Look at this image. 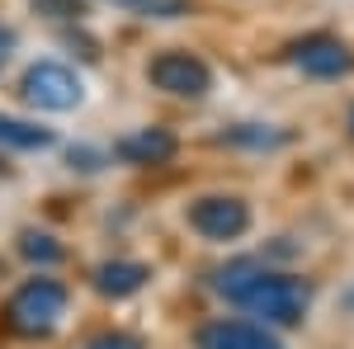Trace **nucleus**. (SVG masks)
<instances>
[{
  "instance_id": "1",
  "label": "nucleus",
  "mask_w": 354,
  "mask_h": 349,
  "mask_svg": "<svg viewBox=\"0 0 354 349\" xmlns=\"http://www.w3.org/2000/svg\"><path fill=\"white\" fill-rule=\"evenodd\" d=\"M218 293L245 307L250 317H265L270 326H298L312 307V288L293 274H270L260 260H236L218 274Z\"/></svg>"
},
{
  "instance_id": "2",
  "label": "nucleus",
  "mask_w": 354,
  "mask_h": 349,
  "mask_svg": "<svg viewBox=\"0 0 354 349\" xmlns=\"http://www.w3.org/2000/svg\"><path fill=\"white\" fill-rule=\"evenodd\" d=\"M66 288L57 279H28L15 288V297L5 302V326L24 340H38V335H53L57 321L66 317Z\"/></svg>"
},
{
  "instance_id": "3",
  "label": "nucleus",
  "mask_w": 354,
  "mask_h": 349,
  "mask_svg": "<svg viewBox=\"0 0 354 349\" xmlns=\"http://www.w3.org/2000/svg\"><path fill=\"white\" fill-rule=\"evenodd\" d=\"M19 95H24L33 109H48V113H66L85 100V85L71 66L62 62H33L19 81Z\"/></svg>"
},
{
  "instance_id": "4",
  "label": "nucleus",
  "mask_w": 354,
  "mask_h": 349,
  "mask_svg": "<svg viewBox=\"0 0 354 349\" xmlns=\"http://www.w3.org/2000/svg\"><path fill=\"white\" fill-rule=\"evenodd\" d=\"M147 81L156 85V90H165V95H180V100H203V95L213 90V71H208V62H203V57L170 48V53L151 57Z\"/></svg>"
},
{
  "instance_id": "5",
  "label": "nucleus",
  "mask_w": 354,
  "mask_h": 349,
  "mask_svg": "<svg viewBox=\"0 0 354 349\" xmlns=\"http://www.w3.org/2000/svg\"><path fill=\"white\" fill-rule=\"evenodd\" d=\"M189 227L208 241H236L250 227V208H245V198H232V194H208L189 203Z\"/></svg>"
},
{
  "instance_id": "6",
  "label": "nucleus",
  "mask_w": 354,
  "mask_h": 349,
  "mask_svg": "<svg viewBox=\"0 0 354 349\" xmlns=\"http://www.w3.org/2000/svg\"><path fill=\"white\" fill-rule=\"evenodd\" d=\"M288 57H293V66H298L302 76H312V81H335V76H350L354 71V53L340 38H326V33L293 43Z\"/></svg>"
},
{
  "instance_id": "7",
  "label": "nucleus",
  "mask_w": 354,
  "mask_h": 349,
  "mask_svg": "<svg viewBox=\"0 0 354 349\" xmlns=\"http://www.w3.org/2000/svg\"><path fill=\"white\" fill-rule=\"evenodd\" d=\"M198 349H283V340L279 335H270L265 326H255V321H208L198 335Z\"/></svg>"
},
{
  "instance_id": "8",
  "label": "nucleus",
  "mask_w": 354,
  "mask_h": 349,
  "mask_svg": "<svg viewBox=\"0 0 354 349\" xmlns=\"http://www.w3.org/2000/svg\"><path fill=\"white\" fill-rule=\"evenodd\" d=\"M175 133H165V128H137V133L118 137L113 142V156L128 165H165L170 156H175Z\"/></svg>"
},
{
  "instance_id": "9",
  "label": "nucleus",
  "mask_w": 354,
  "mask_h": 349,
  "mask_svg": "<svg viewBox=\"0 0 354 349\" xmlns=\"http://www.w3.org/2000/svg\"><path fill=\"white\" fill-rule=\"evenodd\" d=\"M147 279H151V269L137 265V260H109V265L95 269V293L104 297H133L147 288Z\"/></svg>"
},
{
  "instance_id": "10",
  "label": "nucleus",
  "mask_w": 354,
  "mask_h": 349,
  "mask_svg": "<svg viewBox=\"0 0 354 349\" xmlns=\"http://www.w3.org/2000/svg\"><path fill=\"white\" fill-rule=\"evenodd\" d=\"M53 142H57L53 128H38V123L5 118V113H0V147H10V151H43V147H53Z\"/></svg>"
},
{
  "instance_id": "11",
  "label": "nucleus",
  "mask_w": 354,
  "mask_h": 349,
  "mask_svg": "<svg viewBox=\"0 0 354 349\" xmlns=\"http://www.w3.org/2000/svg\"><path fill=\"white\" fill-rule=\"evenodd\" d=\"M222 147H250V151H274V147H288L283 128H260V123H241V128H227L218 137Z\"/></svg>"
},
{
  "instance_id": "12",
  "label": "nucleus",
  "mask_w": 354,
  "mask_h": 349,
  "mask_svg": "<svg viewBox=\"0 0 354 349\" xmlns=\"http://www.w3.org/2000/svg\"><path fill=\"white\" fill-rule=\"evenodd\" d=\"M19 255H24V260H33V265H57L66 250H62L48 232H24V236H19Z\"/></svg>"
},
{
  "instance_id": "13",
  "label": "nucleus",
  "mask_w": 354,
  "mask_h": 349,
  "mask_svg": "<svg viewBox=\"0 0 354 349\" xmlns=\"http://www.w3.org/2000/svg\"><path fill=\"white\" fill-rule=\"evenodd\" d=\"M28 5H33V15H43V19H76V24H81L85 15H90L85 0H28Z\"/></svg>"
},
{
  "instance_id": "14",
  "label": "nucleus",
  "mask_w": 354,
  "mask_h": 349,
  "mask_svg": "<svg viewBox=\"0 0 354 349\" xmlns=\"http://www.w3.org/2000/svg\"><path fill=\"white\" fill-rule=\"evenodd\" d=\"M147 19H180L185 10H189V0H142L137 5Z\"/></svg>"
},
{
  "instance_id": "15",
  "label": "nucleus",
  "mask_w": 354,
  "mask_h": 349,
  "mask_svg": "<svg viewBox=\"0 0 354 349\" xmlns=\"http://www.w3.org/2000/svg\"><path fill=\"white\" fill-rule=\"evenodd\" d=\"M85 349H147L137 335H128V330H104V335H95Z\"/></svg>"
},
{
  "instance_id": "16",
  "label": "nucleus",
  "mask_w": 354,
  "mask_h": 349,
  "mask_svg": "<svg viewBox=\"0 0 354 349\" xmlns=\"http://www.w3.org/2000/svg\"><path fill=\"white\" fill-rule=\"evenodd\" d=\"M71 165H81V170H100V151H85V147H71Z\"/></svg>"
},
{
  "instance_id": "17",
  "label": "nucleus",
  "mask_w": 354,
  "mask_h": 349,
  "mask_svg": "<svg viewBox=\"0 0 354 349\" xmlns=\"http://www.w3.org/2000/svg\"><path fill=\"white\" fill-rule=\"evenodd\" d=\"M15 38H10V28H0V62H5V48H10Z\"/></svg>"
},
{
  "instance_id": "18",
  "label": "nucleus",
  "mask_w": 354,
  "mask_h": 349,
  "mask_svg": "<svg viewBox=\"0 0 354 349\" xmlns=\"http://www.w3.org/2000/svg\"><path fill=\"white\" fill-rule=\"evenodd\" d=\"M345 312H354V288H350V293H345Z\"/></svg>"
},
{
  "instance_id": "19",
  "label": "nucleus",
  "mask_w": 354,
  "mask_h": 349,
  "mask_svg": "<svg viewBox=\"0 0 354 349\" xmlns=\"http://www.w3.org/2000/svg\"><path fill=\"white\" fill-rule=\"evenodd\" d=\"M118 5H133V10H137V5H142V0H118Z\"/></svg>"
},
{
  "instance_id": "20",
  "label": "nucleus",
  "mask_w": 354,
  "mask_h": 349,
  "mask_svg": "<svg viewBox=\"0 0 354 349\" xmlns=\"http://www.w3.org/2000/svg\"><path fill=\"white\" fill-rule=\"evenodd\" d=\"M350 133H354V109H350Z\"/></svg>"
}]
</instances>
